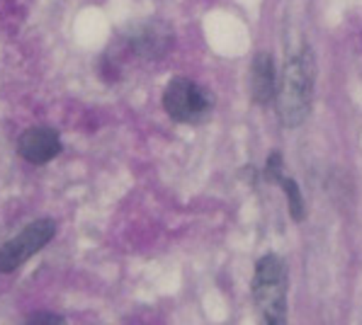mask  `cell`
<instances>
[{
    "mask_svg": "<svg viewBox=\"0 0 362 325\" xmlns=\"http://www.w3.org/2000/svg\"><path fill=\"white\" fill-rule=\"evenodd\" d=\"M253 301L265 323H287V262L270 253L255 262Z\"/></svg>",
    "mask_w": 362,
    "mask_h": 325,
    "instance_id": "7a4b0ae2",
    "label": "cell"
},
{
    "mask_svg": "<svg viewBox=\"0 0 362 325\" xmlns=\"http://www.w3.org/2000/svg\"><path fill=\"white\" fill-rule=\"evenodd\" d=\"M277 95V69L267 52H258L250 66V98L255 105H267Z\"/></svg>",
    "mask_w": 362,
    "mask_h": 325,
    "instance_id": "52a82bcc",
    "label": "cell"
},
{
    "mask_svg": "<svg viewBox=\"0 0 362 325\" xmlns=\"http://www.w3.org/2000/svg\"><path fill=\"white\" fill-rule=\"evenodd\" d=\"M27 323H64L66 318L59 316V313H32V316L25 318Z\"/></svg>",
    "mask_w": 362,
    "mask_h": 325,
    "instance_id": "30bf717a",
    "label": "cell"
},
{
    "mask_svg": "<svg viewBox=\"0 0 362 325\" xmlns=\"http://www.w3.org/2000/svg\"><path fill=\"white\" fill-rule=\"evenodd\" d=\"M314 85H316V59L311 47L297 49L287 59L282 71V83L277 90V117L282 126L297 129L306 122L314 102Z\"/></svg>",
    "mask_w": 362,
    "mask_h": 325,
    "instance_id": "6da1fadb",
    "label": "cell"
},
{
    "mask_svg": "<svg viewBox=\"0 0 362 325\" xmlns=\"http://www.w3.org/2000/svg\"><path fill=\"white\" fill-rule=\"evenodd\" d=\"M124 39L129 42L134 54L141 59H163L173 47V30L168 22L139 20L124 27Z\"/></svg>",
    "mask_w": 362,
    "mask_h": 325,
    "instance_id": "5b68a950",
    "label": "cell"
},
{
    "mask_svg": "<svg viewBox=\"0 0 362 325\" xmlns=\"http://www.w3.org/2000/svg\"><path fill=\"white\" fill-rule=\"evenodd\" d=\"M54 235H57V221L54 218H37V221H32L30 226H25L13 240H8L0 248V272H15L30 257H35Z\"/></svg>",
    "mask_w": 362,
    "mask_h": 325,
    "instance_id": "277c9868",
    "label": "cell"
},
{
    "mask_svg": "<svg viewBox=\"0 0 362 325\" xmlns=\"http://www.w3.org/2000/svg\"><path fill=\"white\" fill-rule=\"evenodd\" d=\"M282 189H285V194H287V201H289V214H292L294 221H304L306 218V201H304V194H302V189H299V184L292 180V177H287V175H282V180L277 182Z\"/></svg>",
    "mask_w": 362,
    "mask_h": 325,
    "instance_id": "ba28073f",
    "label": "cell"
},
{
    "mask_svg": "<svg viewBox=\"0 0 362 325\" xmlns=\"http://www.w3.org/2000/svg\"><path fill=\"white\" fill-rule=\"evenodd\" d=\"M18 153L32 165H44L61 153V136L52 126H32L18 138Z\"/></svg>",
    "mask_w": 362,
    "mask_h": 325,
    "instance_id": "8992f818",
    "label": "cell"
},
{
    "mask_svg": "<svg viewBox=\"0 0 362 325\" xmlns=\"http://www.w3.org/2000/svg\"><path fill=\"white\" fill-rule=\"evenodd\" d=\"M282 175H285V160H282V153L280 150H272L270 158L265 162V170H263V177L267 182L277 184L282 180Z\"/></svg>",
    "mask_w": 362,
    "mask_h": 325,
    "instance_id": "9c48e42d",
    "label": "cell"
},
{
    "mask_svg": "<svg viewBox=\"0 0 362 325\" xmlns=\"http://www.w3.org/2000/svg\"><path fill=\"white\" fill-rule=\"evenodd\" d=\"M163 110L177 124H199L214 110V98L190 78H173L163 90Z\"/></svg>",
    "mask_w": 362,
    "mask_h": 325,
    "instance_id": "3957f363",
    "label": "cell"
}]
</instances>
